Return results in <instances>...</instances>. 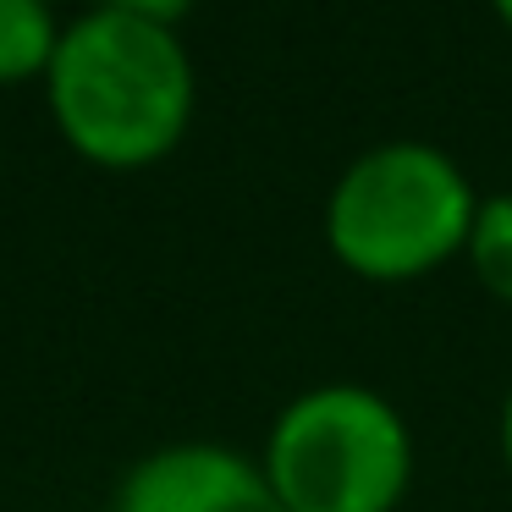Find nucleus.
<instances>
[{"label":"nucleus","instance_id":"8","mask_svg":"<svg viewBox=\"0 0 512 512\" xmlns=\"http://www.w3.org/2000/svg\"><path fill=\"white\" fill-rule=\"evenodd\" d=\"M501 457H507V468H512V391H507V402H501Z\"/></svg>","mask_w":512,"mask_h":512},{"label":"nucleus","instance_id":"7","mask_svg":"<svg viewBox=\"0 0 512 512\" xmlns=\"http://www.w3.org/2000/svg\"><path fill=\"white\" fill-rule=\"evenodd\" d=\"M105 12H127V17H144V23H166L177 28V17H188L193 0H94Z\"/></svg>","mask_w":512,"mask_h":512},{"label":"nucleus","instance_id":"4","mask_svg":"<svg viewBox=\"0 0 512 512\" xmlns=\"http://www.w3.org/2000/svg\"><path fill=\"white\" fill-rule=\"evenodd\" d=\"M116 512H287L270 490L265 463L237 446L177 441L149 452L122 479Z\"/></svg>","mask_w":512,"mask_h":512},{"label":"nucleus","instance_id":"2","mask_svg":"<svg viewBox=\"0 0 512 512\" xmlns=\"http://www.w3.org/2000/svg\"><path fill=\"white\" fill-rule=\"evenodd\" d=\"M479 193L446 149L397 138L375 144L336 177L325 243L364 281H419L468 248Z\"/></svg>","mask_w":512,"mask_h":512},{"label":"nucleus","instance_id":"1","mask_svg":"<svg viewBox=\"0 0 512 512\" xmlns=\"http://www.w3.org/2000/svg\"><path fill=\"white\" fill-rule=\"evenodd\" d=\"M45 94L61 138L83 160L138 171L182 144L199 83L177 28L94 6L61 28Z\"/></svg>","mask_w":512,"mask_h":512},{"label":"nucleus","instance_id":"9","mask_svg":"<svg viewBox=\"0 0 512 512\" xmlns=\"http://www.w3.org/2000/svg\"><path fill=\"white\" fill-rule=\"evenodd\" d=\"M490 6H496V17L507 23V34H512V0H490Z\"/></svg>","mask_w":512,"mask_h":512},{"label":"nucleus","instance_id":"6","mask_svg":"<svg viewBox=\"0 0 512 512\" xmlns=\"http://www.w3.org/2000/svg\"><path fill=\"white\" fill-rule=\"evenodd\" d=\"M463 254H468V265H474L479 287H485L490 298L512 303V193L479 199Z\"/></svg>","mask_w":512,"mask_h":512},{"label":"nucleus","instance_id":"3","mask_svg":"<svg viewBox=\"0 0 512 512\" xmlns=\"http://www.w3.org/2000/svg\"><path fill=\"white\" fill-rule=\"evenodd\" d=\"M265 479L287 512H397L413 485V430L369 386H314L276 413Z\"/></svg>","mask_w":512,"mask_h":512},{"label":"nucleus","instance_id":"5","mask_svg":"<svg viewBox=\"0 0 512 512\" xmlns=\"http://www.w3.org/2000/svg\"><path fill=\"white\" fill-rule=\"evenodd\" d=\"M61 28L50 0H0V83L45 78L56 61Z\"/></svg>","mask_w":512,"mask_h":512}]
</instances>
